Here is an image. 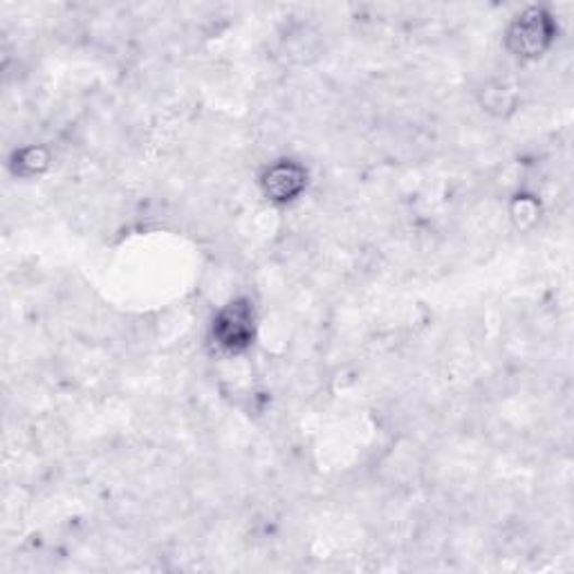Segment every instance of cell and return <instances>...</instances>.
<instances>
[{
    "label": "cell",
    "instance_id": "3",
    "mask_svg": "<svg viewBox=\"0 0 574 574\" xmlns=\"http://www.w3.org/2000/svg\"><path fill=\"white\" fill-rule=\"evenodd\" d=\"M308 182H310L308 169L301 162L290 159V157H280V159L270 162L259 176L261 193L272 204H278V207L297 202L306 193Z\"/></svg>",
    "mask_w": 574,
    "mask_h": 574
},
{
    "label": "cell",
    "instance_id": "6",
    "mask_svg": "<svg viewBox=\"0 0 574 574\" xmlns=\"http://www.w3.org/2000/svg\"><path fill=\"white\" fill-rule=\"evenodd\" d=\"M510 216L518 229H531L541 218V202L535 195L521 193L510 204Z\"/></svg>",
    "mask_w": 574,
    "mask_h": 574
},
{
    "label": "cell",
    "instance_id": "5",
    "mask_svg": "<svg viewBox=\"0 0 574 574\" xmlns=\"http://www.w3.org/2000/svg\"><path fill=\"white\" fill-rule=\"evenodd\" d=\"M478 101L482 110L497 117H507L518 106V93L507 81H489L478 91Z\"/></svg>",
    "mask_w": 574,
    "mask_h": 574
},
{
    "label": "cell",
    "instance_id": "4",
    "mask_svg": "<svg viewBox=\"0 0 574 574\" xmlns=\"http://www.w3.org/2000/svg\"><path fill=\"white\" fill-rule=\"evenodd\" d=\"M50 164H52V155L46 146H40V144H29V146L16 148L10 155V171L23 180L44 176L50 169Z\"/></svg>",
    "mask_w": 574,
    "mask_h": 574
},
{
    "label": "cell",
    "instance_id": "2",
    "mask_svg": "<svg viewBox=\"0 0 574 574\" xmlns=\"http://www.w3.org/2000/svg\"><path fill=\"white\" fill-rule=\"evenodd\" d=\"M259 333L256 308L250 297H236L227 301L212 321V342L223 355L248 352Z\"/></svg>",
    "mask_w": 574,
    "mask_h": 574
},
{
    "label": "cell",
    "instance_id": "1",
    "mask_svg": "<svg viewBox=\"0 0 574 574\" xmlns=\"http://www.w3.org/2000/svg\"><path fill=\"white\" fill-rule=\"evenodd\" d=\"M559 25L550 10L531 5L518 12L505 29V48L514 59L537 61L557 44Z\"/></svg>",
    "mask_w": 574,
    "mask_h": 574
}]
</instances>
